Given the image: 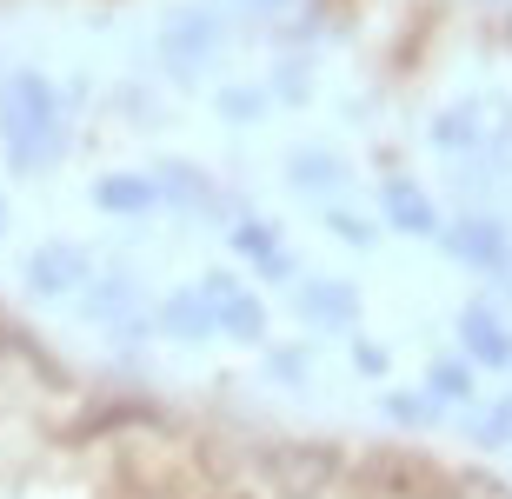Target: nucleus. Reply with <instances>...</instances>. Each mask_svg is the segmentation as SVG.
Returning <instances> with one entry per match:
<instances>
[{
    "label": "nucleus",
    "mask_w": 512,
    "mask_h": 499,
    "mask_svg": "<svg viewBox=\"0 0 512 499\" xmlns=\"http://www.w3.org/2000/svg\"><path fill=\"white\" fill-rule=\"evenodd\" d=\"M47 87L40 80H7V100H0V127H7V147H14V160H34V147L47 140V120H54V107H47Z\"/></svg>",
    "instance_id": "obj_1"
}]
</instances>
